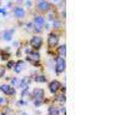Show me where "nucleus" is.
<instances>
[{
    "label": "nucleus",
    "instance_id": "obj_2",
    "mask_svg": "<svg viewBox=\"0 0 125 115\" xmlns=\"http://www.w3.org/2000/svg\"><path fill=\"white\" fill-rule=\"evenodd\" d=\"M31 98H33L34 100V105L36 108H39L41 104H43L44 101V98H45V93L43 89H40V88H35L33 90V94H31Z\"/></svg>",
    "mask_w": 125,
    "mask_h": 115
},
{
    "label": "nucleus",
    "instance_id": "obj_15",
    "mask_svg": "<svg viewBox=\"0 0 125 115\" xmlns=\"http://www.w3.org/2000/svg\"><path fill=\"white\" fill-rule=\"evenodd\" d=\"M59 114H60V110L58 106H55V105L49 106V115H59Z\"/></svg>",
    "mask_w": 125,
    "mask_h": 115
},
{
    "label": "nucleus",
    "instance_id": "obj_6",
    "mask_svg": "<svg viewBox=\"0 0 125 115\" xmlns=\"http://www.w3.org/2000/svg\"><path fill=\"white\" fill-rule=\"evenodd\" d=\"M30 45L34 50H39L41 46H43V39H41V36H39V35L33 36L30 39Z\"/></svg>",
    "mask_w": 125,
    "mask_h": 115
},
{
    "label": "nucleus",
    "instance_id": "obj_23",
    "mask_svg": "<svg viewBox=\"0 0 125 115\" xmlns=\"http://www.w3.org/2000/svg\"><path fill=\"white\" fill-rule=\"evenodd\" d=\"M6 103H8V100L5 98H0V105H5Z\"/></svg>",
    "mask_w": 125,
    "mask_h": 115
},
{
    "label": "nucleus",
    "instance_id": "obj_7",
    "mask_svg": "<svg viewBox=\"0 0 125 115\" xmlns=\"http://www.w3.org/2000/svg\"><path fill=\"white\" fill-rule=\"evenodd\" d=\"M48 88H49V91L55 95V94H58V91L61 88V83L59 80H53V81H50L48 84Z\"/></svg>",
    "mask_w": 125,
    "mask_h": 115
},
{
    "label": "nucleus",
    "instance_id": "obj_27",
    "mask_svg": "<svg viewBox=\"0 0 125 115\" xmlns=\"http://www.w3.org/2000/svg\"><path fill=\"white\" fill-rule=\"evenodd\" d=\"M16 1H19V3H23V1H24V0H16Z\"/></svg>",
    "mask_w": 125,
    "mask_h": 115
},
{
    "label": "nucleus",
    "instance_id": "obj_8",
    "mask_svg": "<svg viewBox=\"0 0 125 115\" xmlns=\"http://www.w3.org/2000/svg\"><path fill=\"white\" fill-rule=\"evenodd\" d=\"M59 44V35L56 33H50L48 35V45L49 48H54Z\"/></svg>",
    "mask_w": 125,
    "mask_h": 115
},
{
    "label": "nucleus",
    "instance_id": "obj_25",
    "mask_svg": "<svg viewBox=\"0 0 125 115\" xmlns=\"http://www.w3.org/2000/svg\"><path fill=\"white\" fill-rule=\"evenodd\" d=\"M26 6H31V1H30V0H28V1H26Z\"/></svg>",
    "mask_w": 125,
    "mask_h": 115
},
{
    "label": "nucleus",
    "instance_id": "obj_10",
    "mask_svg": "<svg viewBox=\"0 0 125 115\" xmlns=\"http://www.w3.org/2000/svg\"><path fill=\"white\" fill-rule=\"evenodd\" d=\"M26 60L30 61V63H33V64H36V63L40 60V53L38 50H31L30 53L28 54V56H26Z\"/></svg>",
    "mask_w": 125,
    "mask_h": 115
},
{
    "label": "nucleus",
    "instance_id": "obj_11",
    "mask_svg": "<svg viewBox=\"0 0 125 115\" xmlns=\"http://www.w3.org/2000/svg\"><path fill=\"white\" fill-rule=\"evenodd\" d=\"M13 36H14V29H6L3 31V40L4 41H8V43L11 41Z\"/></svg>",
    "mask_w": 125,
    "mask_h": 115
},
{
    "label": "nucleus",
    "instance_id": "obj_24",
    "mask_svg": "<svg viewBox=\"0 0 125 115\" xmlns=\"http://www.w3.org/2000/svg\"><path fill=\"white\" fill-rule=\"evenodd\" d=\"M18 105L24 106V105H26V103H25V100H23V99H21V100H19V101H18Z\"/></svg>",
    "mask_w": 125,
    "mask_h": 115
},
{
    "label": "nucleus",
    "instance_id": "obj_22",
    "mask_svg": "<svg viewBox=\"0 0 125 115\" xmlns=\"http://www.w3.org/2000/svg\"><path fill=\"white\" fill-rule=\"evenodd\" d=\"M0 14H1L3 16H6V9H4V8H0Z\"/></svg>",
    "mask_w": 125,
    "mask_h": 115
},
{
    "label": "nucleus",
    "instance_id": "obj_3",
    "mask_svg": "<svg viewBox=\"0 0 125 115\" xmlns=\"http://www.w3.org/2000/svg\"><path fill=\"white\" fill-rule=\"evenodd\" d=\"M65 69H66L65 58L58 55V58H56V60H55V74H58V75L62 74V73L65 71Z\"/></svg>",
    "mask_w": 125,
    "mask_h": 115
},
{
    "label": "nucleus",
    "instance_id": "obj_5",
    "mask_svg": "<svg viewBox=\"0 0 125 115\" xmlns=\"http://www.w3.org/2000/svg\"><path fill=\"white\" fill-rule=\"evenodd\" d=\"M13 15H14V18L18 19V20H23V19L26 16V11H25V9H24L23 6L18 5V6H15V8L13 9Z\"/></svg>",
    "mask_w": 125,
    "mask_h": 115
},
{
    "label": "nucleus",
    "instance_id": "obj_4",
    "mask_svg": "<svg viewBox=\"0 0 125 115\" xmlns=\"http://www.w3.org/2000/svg\"><path fill=\"white\" fill-rule=\"evenodd\" d=\"M36 9L40 13H48L51 9V3H49L48 0H39V3L36 4Z\"/></svg>",
    "mask_w": 125,
    "mask_h": 115
},
{
    "label": "nucleus",
    "instance_id": "obj_17",
    "mask_svg": "<svg viewBox=\"0 0 125 115\" xmlns=\"http://www.w3.org/2000/svg\"><path fill=\"white\" fill-rule=\"evenodd\" d=\"M61 26H62V23L60 21L59 19H54V20H53V28H54L55 30H60Z\"/></svg>",
    "mask_w": 125,
    "mask_h": 115
},
{
    "label": "nucleus",
    "instance_id": "obj_12",
    "mask_svg": "<svg viewBox=\"0 0 125 115\" xmlns=\"http://www.w3.org/2000/svg\"><path fill=\"white\" fill-rule=\"evenodd\" d=\"M24 68H25V63L23 60H19V61H16L14 64V71L16 73V74H19V73Z\"/></svg>",
    "mask_w": 125,
    "mask_h": 115
},
{
    "label": "nucleus",
    "instance_id": "obj_19",
    "mask_svg": "<svg viewBox=\"0 0 125 115\" xmlns=\"http://www.w3.org/2000/svg\"><path fill=\"white\" fill-rule=\"evenodd\" d=\"M10 81H11V84H10V85H11V86H19V83H20V80L19 79H16V78H11V79H10Z\"/></svg>",
    "mask_w": 125,
    "mask_h": 115
},
{
    "label": "nucleus",
    "instance_id": "obj_13",
    "mask_svg": "<svg viewBox=\"0 0 125 115\" xmlns=\"http://www.w3.org/2000/svg\"><path fill=\"white\" fill-rule=\"evenodd\" d=\"M30 80H31V79H30L29 76L21 79V80H20V83H19V88H20V89H25V88H28V85L30 84Z\"/></svg>",
    "mask_w": 125,
    "mask_h": 115
},
{
    "label": "nucleus",
    "instance_id": "obj_29",
    "mask_svg": "<svg viewBox=\"0 0 125 115\" xmlns=\"http://www.w3.org/2000/svg\"><path fill=\"white\" fill-rule=\"evenodd\" d=\"M0 5H1V3H0Z\"/></svg>",
    "mask_w": 125,
    "mask_h": 115
},
{
    "label": "nucleus",
    "instance_id": "obj_14",
    "mask_svg": "<svg viewBox=\"0 0 125 115\" xmlns=\"http://www.w3.org/2000/svg\"><path fill=\"white\" fill-rule=\"evenodd\" d=\"M58 55H59V56H62V58L66 56V45H65V44H61V45L58 48Z\"/></svg>",
    "mask_w": 125,
    "mask_h": 115
},
{
    "label": "nucleus",
    "instance_id": "obj_26",
    "mask_svg": "<svg viewBox=\"0 0 125 115\" xmlns=\"http://www.w3.org/2000/svg\"><path fill=\"white\" fill-rule=\"evenodd\" d=\"M53 3H60V0H51Z\"/></svg>",
    "mask_w": 125,
    "mask_h": 115
},
{
    "label": "nucleus",
    "instance_id": "obj_21",
    "mask_svg": "<svg viewBox=\"0 0 125 115\" xmlns=\"http://www.w3.org/2000/svg\"><path fill=\"white\" fill-rule=\"evenodd\" d=\"M5 75V68L0 65V78H3Z\"/></svg>",
    "mask_w": 125,
    "mask_h": 115
},
{
    "label": "nucleus",
    "instance_id": "obj_20",
    "mask_svg": "<svg viewBox=\"0 0 125 115\" xmlns=\"http://www.w3.org/2000/svg\"><path fill=\"white\" fill-rule=\"evenodd\" d=\"M14 64H15V61L9 60V61H8V64H6V68H8V69H13V68H14Z\"/></svg>",
    "mask_w": 125,
    "mask_h": 115
},
{
    "label": "nucleus",
    "instance_id": "obj_16",
    "mask_svg": "<svg viewBox=\"0 0 125 115\" xmlns=\"http://www.w3.org/2000/svg\"><path fill=\"white\" fill-rule=\"evenodd\" d=\"M56 95V94H55ZM56 101H59L60 104H65V101H66V98H65V93H61V94H59V95H56V99H55Z\"/></svg>",
    "mask_w": 125,
    "mask_h": 115
},
{
    "label": "nucleus",
    "instance_id": "obj_28",
    "mask_svg": "<svg viewBox=\"0 0 125 115\" xmlns=\"http://www.w3.org/2000/svg\"><path fill=\"white\" fill-rule=\"evenodd\" d=\"M23 115H26V114H25V113H23Z\"/></svg>",
    "mask_w": 125,
    "mask_h": 115
},
{
    "label": "nucleus",
    "instance_id": "obj_1",
    "mask_svg": "<svg viewBox=\"0 0 125 115\" xmlns=\"http://www.w3.org/2000/svg\"><path fill=\"white\" fill-rule=\"evenodd\" d=\"M46 25V20L43 15H35L34 16V21H33V29L36 34L43 33V30Z\"/></svg>",
    "mask_w": 125,
    "mask_h": 115
},
{
    "label": "nucleus",
    "instance_id": "obj_18",
    "mask_svg": "<svg viewBox=\"0 0 125 115\" xmlns=\"http://www.w3.org/2000/svg\"><path fill=\"white\" fill-rule=\"evenodd\" d=\"M35 81L36 83H46V78L44 75H36L35 76Z\"/></svg>",
    "mask_w": 125,
    "mask_h": 115
},
{
    "label": "nucleus",
    "instance_id": "obj_9",
    "mask_svg": "<svg viewBox=\"0 0 125 115\" xmlns=\"http://www.w3.org/2000/svg\"><path fill=\"white\" fill-rule=\"evenodd\" d=\"M0 90H1L5 95H9V96H14L16 91L14 89V86L11 85H9V84H3V85H0Z\"/></svg>",
    "mask_w": 125,
    "mask_h": 115
}]
</instances>
